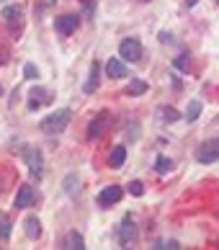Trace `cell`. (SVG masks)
Masks as SVG:
<instances>
[{
  "instance_id": "1",
  "label": "cell",
  "mask_w": 219,
  "mask_h": 250,
  "mask_svg": "<svg viewBox=\"0 0 219 250\" xmlns=\"http://www.w3.org/2000/svg\"><path fill=\"white\" fill-rule=\"evenodd\" d=\"M70 119H72V114L67 108H60V111H52L49 116H44L41 122H39V129L44 134H62L67 129V124H70Z\"/></svg>"
},
{
  "instance_id": "2",
  "label": "cell",
  "mask_w": 219,
  "mask_h": 250,
  "mask_svg": "<svg viewBox=\"0 0 219 250\" xmlns=\"http://www.w3.org/2000/svg\"><path fill=\"white\" fill-rule=\"evenodd\" d=\"M196 163H201V165H212L219 160V140H209V142H201L196 147Z\"/></svg>"
},
{
  "instance_id": "3",
  "label": "cell",
  "mask_w": 219,
  "mask_h": 250,
  "mask_svg": "<svg viewBox=\"0 0 219 250\" xmlns=\"http://www.w3.org/2000/svg\"><path fill=\"white\" fill-rule=\"evenodd\" d=\"M137 235H139V227L134 225V214H124L121 225H119V243L126 248L129 243L137 240Z\"/></svg>"
},
{
  "instance_id": "4",
  "label": "cell",
  "mask_w": 219,
  "mask_h": 250,
  "mask_svg": "<svg viewBox=\"0 0 219 250\" xmlns=\"http://www.w3.org/2000/svg\"><path fill=\"white\" fill-rule=\"evenodd\" d=\"M119 54H121V60L126 62H139L142 60V44L139 39H124L121 44H119Z\"/></svg>"
},
{
  "instance_id": "5",
  "label": "cell",
  "mask_w": 219,
  "mask_h": 250,
  "mask_svg": "<svg viewBox=\"0 0 219 250\" xmlns=\"http://www.w3.org/2000/svg\"><path fill=\"white\" fill-rule=\"evenodd\" d=\"M23 160H26V165H29L31 175L39 178L41 170H44V155H41L39 147H26V150H23Z\"/></svg>"
},
{
  "instance_id": "6",
  "label": "cell",
  "mask_w": 219,
  "mask_h": 250,
  "mask_svg": "<svg viewBox=\"0 0 219 250\" xmlns=\"http://www.w3.org/2000/svg\"><path fill=\"white\" fill-rule=\"evenodd\" d=\"M108 119H111L108 111H101V114H96L93 119H90V124H88V140H98V137H103L106 126H108Z\"/></svg>"
},
{
  "instance_id": "7",
  "label": "cell",
  "mask_w": 219,
  "mask_h": 250,
  "mask_svg": "<svg viewBox=\"0 0 219 250\" xmlns=\"http://www.w3.org/2000/svg\"><path fill=\"white\" fill-rule=\"evenodd\" d=\"M52 98H54V96H52V90L41 88V85H36V88L29 90V108L36 111V108H41V106L52 104Z\"/></svg>"
},
{
  "instance_id": "8",
  "label": "cell",
  "mask_w": 219,
  "mask_h": 250,
  "mask_svg": "<svg viewBox=\"0 0 219 250\" xmlns=\"http://www.w3.org/2000/svg\"><path fill=\"white\" fill-rule=\"evenodd\" d=\"M121 196H124L121 186H106L101 193H98V207L108 209V207H114V204H119V201H121Z\"/></svg>"
},
{
  "instance_id": "9",
  "label": "cell",
  "mask_w": 219,
  "mask_h": 250,
  "mask_svg": "<svg viewBox=\"0 0 219 250\" xmlns=\"http://www.w3.org/2000/svg\"><path fill=\"white\" fill-rule=\"evenodd\" d=\"M78 21H80V18L75 13H65V16H60V18H54V31L62 34V36H70L72 31L78 29Z\"/></svg>"
},
{
  "instance_id": "10",
  "label": "cell",
  "mask_w": 219,
  "mask_h": 250,
  "mask_svg": "<svg viewBox=\"0 0 219 250\" xmlns=\"http://www.w3.org/2000/svg\"><path fill=\"white\" fill-rule=\"evenodd\" d=\"M31 204H36V193H34V188L29 186V183H23L16 193V209H29Z\"/></svg>"
},
{
  "instance_id": "11",
  "label": "cell",
  "mask_w": 219,
  "mask_h": 250,
  "mask_svg": "<svg viewBox=\"0 0 219 250\" xmlns=\"http://www.w3.org/2000/svg\"><path fill=\"white\" fill-rule=\"evenodd\" d=\"M106 72H108V78H114V80H119V78H129V67L121 62V60H108V64H106Z\"/></svg>"
},
{
  "instance_id": "12",
  "label": "cell",
  "mask_w": 219,
  "mask_h": 250,
  "mask_svg": "<svg viewBox=\"0 0 219 250\" xmlns=\"http://www.w3.org/2000/svg\"><path fill=\"white\" fill-rule=\"evenodd\" d=\"M124 163H126V147L124 145H116L114 150H111V155H108V168L119 170Z\"/></svg>"
},
{
  "instance_id": "13",
  "label": "cell",
  "mask_w": 219,
  "mask_h": 250,
  "mask_svg": "<svg viewBox=\"0 0 219 250\" xmlns=\"http://www.w3.org/2000/svg\"><path fill=\"white\" fill-rule=\"evenodd\" d=\"M98 83H101V67H98V62H93V64H90V75H88V80H85L83 90H85V93H96Z\"/></svg>"
},
{
  "instance_id": "14",
  "label": "cell",
  "mask_w": 219,
  "mask_h": 250,
  "mask_svg": "<svg viewBox=\"0 0 219 250\" xmlns=\"http://www.w3.org/2000/svg\"><path fill=\"white\" fill-rule=\"evenodd\" d=\"M158 119L165 122V124H176V122H180V111H176L173 106H160L158 108Z\"/></svg>"
},
{
  "instance_id": "15",
  "label": "cell",
  "mask_w": 219,
  "mask_h": 250,
  "mask_svg": "<svg viewBox=\"0 0 219 250\" xmlns=\"http://www.w3.org/2000/svg\"><path fill=\"white\" fill-rule=\"evenodd\" d=\"M23 229H26V237L39 240L41 237V222H39V217H29L23 222Z\"/></svg>"
},
{
  "instance_id": "16",
  "label": "cell",
  "mask_w": 219,
  "mask_h": 250,
  "mask_svg": "<svg viewBox=\"0 0 219 250\" xmlns=\"http://www.w3.org/2000/svg\"><path fill=\"white\" fill-rule=\"evenodd\" d=\"M62 248H67V250H83L85 248V240H83V235H80L78 229H72V232H67L65 245H62Z\"/></svg>"
},
{
  "instance_id": "17",
  "label": "cell",
  "mask_w": 219,
  "mask_h": 250,
  "mask_svg": "<svg viewBox=\"0 0 219 250\" xmlns=\"http://www.w3.org/2000/svg\"><path fill=\"white\" fill-rule=\"evenodd\" d=\"M21 13H23L21 5H8V8H3V13H0V16L8 21V26H16V23H21Z\"/></svg>"
},
{
  "instance_id": "18",
  "label": "cell",
  "mask_w": 219,
  "mask_h": 250,
  "mask_svg": "<svg viewBox=\"0 0 219 250\" xmlns=\"http://www.w3.org/2000/svg\"><path fill=\"white\" fill-rule=\"evenodd\" d=\"M152 168H155V173L162 175V173H170L173 168H176V163H173L170 157H165V155H158V160H155Z\"/></svg>"
},
{
  "instance_id": "19",
  "label": "cell",
  "mask_w": 219,
  "mask_h": 250,
  "mask_svg": "<svg viewBox=\"0 0 219 250\" xmlns=\"http://www.w3.org/2000/svg\"><path fill=\"white\" fill-rule=\"evenodd\" d=\"M124 93L126 96H142V93H147V83H144V80H132L129 85H126Z\"/></svg>"
},
{
  "instance_id": "20",
  "label": "cell",
  "mask_w": 219,
  "mask_h": 250,
  "mask_svg": "<svg viewBox=\"0 0 219 250\" xmlns=\"http://www.w3.org/2000/svg\"><path fill=\"white\" fill-rule=\"evenodd\" d=\"M173 64H176V70H180V72H188L191 70V54L188 52H180L176 60H173Z\"/></svg>"
},
{
  "instance_id": "21",
  "label": "cell",
  "mask_w": 219,
  "mask_h": 250,
  "mask_svg": "<svg viewBox=\"0 0 219 250\" xmlns=\"http://www.w3.org/2000/svg\"><path fill=\"white\" fill-rule=\"evenodd\" d=\"M13 232V225H11V219H8V214H3L0 211V240H8Z\"/></svg>"
},
{
  "instance_id": "22",
  "label": "cell",
  "mask_w": 219,
  "mask_h": 250,
  "mask_svg": "<svg viewBox=\"0 0 219 250\" xmlns=\"http://www.w3.org/2000/svg\"><path fill=\"white\" fill-rule=\"evenodd\" d=\"M199 114H201V101H191L188 111H186V122H196Z\"/></svg>"
},
{
  "instance_id": "23",
  "label": "cell",
  "mask_w": 219,
  "mask_h": 250,
  "mask_svg": "<svg viewBox=\"0 0 219 250\" xmlns=\"http://www.w3.org/2000/svg\"><path fill=\"white\" fill-rule=\"evenodd\" d=\"M129 193H132V196H142V193H144V183L142 181H132L129 183Z\"/></svg>"
},
{
  "instance_id": "24",
  "label": "cell",
  "mask_w": 219,
  "mask_h": 250,
  "mask_svg": "<svg viewBox=\"0 0 219 250\" xmlns=\"http://www.w3.org/2000/svg\"><path fill=\"white\" fill-rule=\"evenodd\" d=\"M23 78L26 80H34V78L39 80V70H36L34 64H26V67H23Z\"/></svg>"
},
{
  "instance_id": "25",
  "label": "cell",
  "mask_w": 219,
  "mask_h": 250,
  "mask_svg": "<svg viewBox=\"0 0 219 250\" xmlns=\"http://www.w3.org/2000/svg\"><path fill=\"white\" fill-rule=\"evenodd\" d=\"M152 248H155V250H176V248H180V245L176 243V240H168V243H155Z\"/></svg>"
},
{
  "instance_id": "26",
  "label": "cell",
  "mask_w": 219,
  "mask_h": 250,
  "mask_svg": "<svg viewBox=\"0 0 219 250\" xmlns=\"http://www.w3.org/2000/svg\"><path fill=\"white\" fill-rule=\"evenodd\" d=\"M75 175H67V178H65V188L70 191V196H75Z\"/></svg>"
},
{
  "instance_id": "27",
  "label": "cell",
  "mask_w": 219,
  "mask_h": 250,
  "mask_svg": "<svg viewBox=\"0 0 219 250\" xmlns=\"http://www.w3.org/2000/svg\"><path fill=\"white\" fill-rule=\"evenodd\" d=\"M160 42H162V44H170L173 39H170V34H160Z\"/></svg>"
},
{
  "instance_id": "28",
  "label": "cell",
  "mask_w": 219,
  "mask_h": 250,
  "mask_svg": "<svg viewBox=\"0 0 219 250\" xmlns=\"http://www.w3.org/2000/svg\"><path fill=\"white\" fill-rule=\"evenodd\" d=\"M183 3H186V5H188V8H194V5H196V3H199V0H183Z\"/></svg>"
},
{
  "instance_id": "29",
  "label": "cell",
  "mask_w": 219,
  "mask_h": 250,
  "mask_svg": "<svg viewBox=\"0 0 219 250\" xmlns=\"http://www.w3.org/2000/svg\"><path fill=\"white\" fill-rule=\"evenodd\" d=\"M54 3V0H44V5H52Z\"/></svg>"
},
{
  "instance_id": "30",
  "label": "cell",
  "mask_w": 219,
  "mask_h": 250,
  "mask_svg": "<svg viewBox=\"0 0 219 250\" xmlns=\"http://www.w3.org/2000/svg\"><path fill=\"white\" fill-rule=\"evenodd\" d=\"M0 96H3V85H0Z\"/></svg>"
},
{
  "instance_id": "31",
  "label": "cell",
  "mask_w": 219,
  "mask_h": 250,
  "mask_svg": "<svg viewBox=\"0 0 219 250\" xmlns=\"http://www.w3.org/2000/svg\"><path fill=\"white\" fill-rule=\"evenodd\" d=\"M217 219H219V209H217Z\"/></svg>"
},
{
  "instance_id": "32",
  "label": "cell",
  "mask_w": 219,
  "mask_h": 250,
  "mask_svg": "<svg viewBox=\"0 0 219 250\" xmlns=\"http://www.w3.org/2000/svg\"><path fill=\"white\" fill-rule=\"evenodd\" d=\"M142 3H150V0H142Z\"/></svg>"
}]
</instances>
